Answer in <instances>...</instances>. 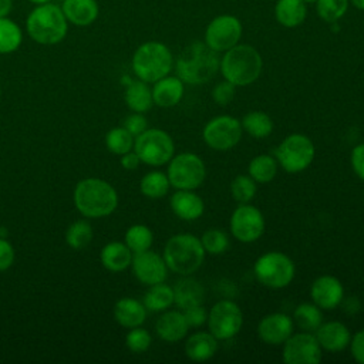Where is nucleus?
I'll return each mask as SVG.
<instances>
[{"label": "nucleus", "instance_id": "obj_1", "mask_svg": "<svg viewBox=\"0 0 364 364\" xmlns=\"http://www.w3.org/2000/svg\"><path fill=\"white\" fill-rule=\"evenodd\" d=\"M220 65L218 51L212 50L200 41H195L185 47L176 58L175 70L183 84L199 85L215 77Z\"/></svg>", "mask_w": 364, "mask_h": 364}, {"label": "nucleus", "instance_id": "obj_2", "mask_svg": "<svg viewBox=\"0 0 364 364\" xmlns=\"http://www.w3.org/2000/svg\"><path fill=\"white\" fill-rule=\"evenodd\" d=\"M74 205L87 218H104L111 215L118 205L115 188L100 178L81 179L74 189Z\"/></svg>", "mask_w": 364, "mask_h": 364}, {"label": "nucleus", "instance_id": "obj_3", "mask_svg": "<svg viewBox=\"0 0 364 364\" xmlns=\"http://www.w3.org/2000/svg\"><path fill=\"white\" fill-rule=\"evenodd\" d=\"M26 28L31 40L43 46L63 41L68 31V21L60 6L54 3L37 4L26 20Z\"/></svg>", "mask_w": 364, "mask_h": 364}, {"label": "nucleus", "instance_id": "obj_4", "mask_svg": "<svg viewBox=\"0 0 364 364\" xmlns=\"http://www.w3.org/2000/svg\"><path fill=\"white\" fill-rule=\"evenodd\" d=\"M262 67V55L255 47L249 44H236L225 51L219 70L226 81L236 87H245L259 78Z\"/></svg>", "mask_w": 364, "mask_h": 364}, {"label": "nucleus", "instance_id": "obj_5", "mask_svg": "<svg viewBox=\"0 0 364 364\" xmlns=\"http://www.w3.org/2000/svg\"><path fill=\"white\" fill-rule=\"evenodd\" d=\"M205 255L199 237L192 233H178L168 239L162 257L168 269L181 276H189L202 266Z\"/></svg>", "mask_w": 364, "mask_h": 364}, {"label": "nucleus", "instance_id": "obj_6", "mask_svg": "<svg viewBox=\"0 0 364 364\" xmlns=\"http://www.w3.org/2000/svg\"><path fill=\"white\" fill-rule=\"evenodd\" d=\"M131 64L138 80L155 82L169 74L173 65V57L165 44L146 41L135 50Z\"/></svg>", "mask_w": 364, "mask_h": 364}, {"label": "nucleus", "instance_id": "obj_7", "mask_svg": "<svg viewBox=\"0 0 364 364\" xmlns=\"http://www.w3.org/2000/svg\"><path fill=\"white\" fill-rule=\"evenodd\" d=\"M134 151L142 164L161 166L168 164L173 156L175 144L171 135L164 129L146 128L142 134L135 136Z\"/></svg>", "mask_w": 364, "mask_h": 364}, {"label": "nucleus", "instance_id": "obj_8", "mask_svg": "<svg viewBox=\"0 0 364 364\" xmlns=\"http://www.w3.org/2000/svg\"><path fill=\"white\" fill-rule=\"evenodd\" d=\"M253 272L263 286L269 289H283L291 283L296 267L287 255L272 250L256 260Z\"/></svg>", "mask_w": 364, "mask_h": 364}, {"label": "nucleus", "instance_id": "obj_9", "mask_svg": "<svg viewBox=\"0 0 364 364\" xmlns=\"http://www.w3.org/2000/svg\"><path fill=\"white\" fill-rule=\"evenodd\" d=\"M168 164L166 176L171 186L176 189L195 191L203 183L206 166L199 155L192 152H181L173 155Z\"/></svg>", "mask_w": 364, "mask_h": 364}, {"label": "nucleus", "instance_id": "obj_10", "mask_svg": "<svg viewBox=\"0 0 364 364\" xmlns=\"http://www.w3.org/2000/svg\"><path fill=\"white\" fill-rule=\"evenodd\" d=\"M313 141L303 134L287 135L276 149V161L289 173H299L307 169L314 159Z\"/></svg>", "mask_w": 364, "mask_h": 364}, {"label": "nucleus", "instance_id": "obj_11", "mask_svg": "<svg viewBox=\"0 0 364 364\" xmlns=\"http://www.w3.org/2000/svg\"><path fill=\"white\" fill-rule=\"evenodd\" d=\"M209 331L218 340L235 337L243 326V313L233 300H219L208 313Z\"/></svg>", "mask_w": 364, "mask_h": 364}, {"label": "nucleus", "instance_id": "obj_12", "mask_svg": "<svg viewBox=\"0 0 364 364\" xmlns=\"http://www.w3.org/2000/svg\"><path fill=\"white\" fill-rule=\"evenodd\" d=\"M243 128L239 119L229 115L212 118L203 127L202 136L206 145L215 151H229L236 146L242 138Z\"/></svg>", "mask_w": 364, "mask_h": 364}, {"label": "nucleus", "instance_id": "obj_13", "mask_svg": "<svg viewBox=\"0 0 364 364\" xmlns=\"http://www.w3.org/2000/svg\"><path fill=\"white\" fill-rule=\"evenodd\" d=\"M263 213L253 205L240 203L230 216V232L235 239L243 243L256 242L264 232Z\"/></svg>", "mask_w": 364, "mask_h": 364}, {"label": "nucleus", "instance_id": "obj_14", "mask_svg": "<svg viewBox=\"0 0 364 364\" xmlns=\"http://www.w3.org/2000/svg\"><path fill=\"white\" fill-rule=\"evenodd\" d=\"M242 37V23L237 17L222 14L215 17L206 27L205 44L220 53L232 48Z\"/></svg>", "mask_w": 364, "mask_h": 364}, {"label": "nucleus", "instance_id": "obj_15", "mask_svg": "<svg viewBox=\"0 0 364 364\" xmlns=\"http://www.w3.org/2000/svg\"><path fill=\"white\" fill-rule=\"evenodd\" d=\"M282 355L287 364H317L321 361L323 348L313 333L301 331L283 343Z\"/></svg>", "mask_w": 364, "mask_h": 364}, {"label": "nucleus", "instance_id": "obj_16", "mask_svg": "<svg viewBox=\"0 0 364 364\" xmlns=\"http://www.w3.org/2000/svg\"><path fill=\"white\" fill-rule=\"evenodd\" d=\"M132 273L144 284L152 286L162 283L166 279L168 266L162 256L152 250H144L132 256Z\"/></svg>", "mask_w": 364, "mask_h": 364}, {"label": "nucleus", "instance_id": "obj_17", "mask_svg": "<svg viewBox=\"0 0 364 364\" xmlns=\"http://www.w3.org/2000/svg\"><path fill=\"white\" fill-rule=\"evenodd\" d=\"M310 297L321 310H333L343 301L344 287L337 277L323 274L311 283Z\"/></svg>", "mask_w": 364, "mask_h": 364}, {"label": "nucleus", "instance_id": "obj_18", "mask_svg": "<svg viewBox=\"0 0 364 364\" xmlns=\"http://www.w3.org/2000/svg\"><path fill=\"white\" fill-rule=\"evenodd\" d=\"M257 334L266 344H283L293 334V318L284 313L266 314L257 324Z\"/></svg>", "mask_w": 364, "mask_h": 364}, {"label": "nucleus", "instance_id": "obj_19", "mask_svg": "<svg viewBox=\"0 0 364 364\" xmlns=\"http://www.w3.org/2000/svg\"><path fill=\"white\" fill-rule=\"evenodd\" d=\"M316 338L323 350L338 353L347 348L351 340V334L346 324L341 321H326L314 331Z\"/></svg>", "mask_w": 364, "mask_h": 364}, {"label": "nucleus", "instance_id": "obj_20", "mask_svg": "<svg viewBox=\"0 0 364 364\" xmlns=\"http://www.w3.org/2000/svg\"><path fill=\"white\" fill-rule=\"evenodd\" d=\"M172 212L182 220H196L205 210L202 198L193 191L178 189L169 200Z\"/></svg>", "mask_w": 364, "mask_h": 364}, {"label": "nucleus", "instance_id": "obj_21", "mask_svg": "<svg viewBox=\"0 0 364 364\" xmlns=\"http://www.w3.org/2000/svg\"><path fill=\"white\" fill-rule=\"evenodd\" d=\"M188 323L183 317L182 310H169L159 316V318L155 323L156 334L161 340L166 343H176L185 338L188 333Z\"/></svg>", "mask_w": 364, "mask_h": 364}, {"label": "nucleus", "instance_id": "obj_22", "mask_svg": "<svg viewBox=\"0 0 364 364\" xmlns=\"http://www.w3.org/2000/svg\"><path fill=\"white\" fill-rule=\"evenodd\" d=\"M183 81L179 77L165 75L154 82L152 100L154 104L162 108L175 107L183 97Z\"/></svg>", "mask_w": 364, "mask_h": 364}, {"label": "nucleus", "instance_id": "obj_23", "mask_svg": "<svg viewBox=\"0 0 364 364\" xmlns=\"http://www.w3.org/2000/svg\"><path fill=\"white\" fill-rule=\"evenodd\" d=\"M61 10L67 21L78 27L92 24L100 13L97 0H64Z\"/></svg>", "mask_w": 364, "mask_h": 364}, {"label": "nucleus", "instance_id": "obj_24", "mask_svg": "<svg viewBox=\"0 0 364 364\" xmlns=\"http://www.w3.org/2000/svg\"><path fill=\"white\" fill-rule=\"evenodd\" d=\"M218 338L210 331H198L185 341V354L193 361H206L218 351Z\"/></svg>", "mask_w": 364, "mask_h": 364}, {"label": "nucleus", "instance_id": "obj_25", "mask_svg": "<svg viewBox=\"0 0 364 364\" xmlns=\"http://www.w3.org/2000/svg\"><path fill=\"white\" fill-rule=\"evenodd\" d=\"M114 317L122 327H138L145 321L146 307L136 299L124 297L115 303Z\"/></svg>", "mask_w": 364, "mask_h": 364}, {"label": "nucleus", "instance_id": "obj_26", "mask_svg": "<svg viewBox=\"0 0 364 364\" xmlns=\"http://www.w3.org/2000/svg\"><path fill=\"white\" fill-rule=\"evenodd\" d=\"M173 289V303L181 309H188L192 306L203 304L205 290L203 286L191 277H183L176 282Z\"/></svg>", "mask_w": 364, "mask_h": 364}, {"label": "nucleus", "instance_id": "obj_27", "mask_svg": "<svg viewBox=\"0 0 364 364\" xmlns=\"http://www.w3.org/2000/svg\"><path fill=\"white\" fill-rule=\"evenodd\" d=\"M101 264L109 272H122L132 262L131 249L122 242H109L107 243L100 253Z\"/></svg>", "mask_w": 364, "mask_h": 364}, {"label": "nucleus", "instance_id": "obj_28", "mask_svg": "<svg viewBox=\"0 0 364 364\" xmlns=\"http://www.w3.org/2000/svg\"><path fill=\"white\" fill-rule=\"evenodd\" d=\"M128 108L134 112H146L152 108V90L148 87V82L142 80L129 81L124 94Z\"/></svg>", "mask_w": 364, "mask_h": 364}, {"label": "nucleus", "instance_id": "obj_29", "mask_svg": "<svg viewBox=\"0 0 364 364\" xmlns=\"http://www.w3.org/2000/svg\"><path fill=\"white\" fill-rule=\"evenodd\" d=\"M307 14L303 0H277L274 17L283 27L293 28L300 26Z\"/></svg>", "mask_w": 364, "mask_h": 364}, {"label": "nucleus", "instance_id": "obj_30", "mask_svg": "<svg viewBox=\"0 0 364 364\" xmlns=\"http://www.w3.org/2000/svg\"><path fill=\"white\" fill-rule=\"evenodd\" d=\"M173 304V289L168 284L156 283L149 286L144 296V306L149 311H165Z\"/></svg>", "mask_w": 364, "mask_h": 364}, {"label": "nucleus", "instance_id": "obj_31", "mask_svg": "<svg viewBox=\"0 0 364 364\" xmlns=\"http://www.w3.org/2000/svg\"><path fill=\"white\" fill-rule=\"evenodd\" d=\"M249 176L256 182V183H267L272 182L277 173V161L276 158L262 154L249 162L247 166Z\"/></svg>", "mask_w": 364, "mask_h": 364}, {"label": "nucleus", "instance_id": "obj_32", "mask_svg": "<svg viewBox=\"0 0 364 364\" xmlns=\"http://www.w3.org/2000/svg\"><path fill=\"white\" fill-rule=\"evenodd\" d=\"M242 128L253 138H266L273 131V121L269 114L264 111H250L247 112L242 121Z\"/></svg>", "mask_w": 364, "mask_h": 364}, {"label": "nucleus", "instance_id": "obj_33", "mask_svg": "<svg viewBox=\"0 0 364 364\" xmlns=\"http://www.w3.org/2000/svg\"><path fill=\"white\" fill-rule=\"evenodd\" d=\"M293 320L301 331L314 333L323 323L321 309L314 303H301L293 313Z\"/></svg>", "mask_w": 364, "mask_h": 364}, {"label": "nucleus", "instance_id": "obj_34", "mask_svg": "<svg viewBox=\"0 0 364 364\" xmlns=\"http://www.w3.org/2000/svg\"><path fill=\"white\" fill-rule=\"evenodd\" d=\"M169 186H171V183H169L166 173H164L161 171L148 172L146 175L142 176V179L139 182V189H141L142 195H145L146 198H151V199L164 198L168 193Z\"/></svg>", "mask_w": 364, "mask_h": 364}, {"label": "nucleus", "instance_id": "obj_35", "mask_svg": "<svg viewBox=\"0 0 364 364\" xmlns=\"http://www.w3.org/2000/svg\"><path fill=\"white\" fill-rule=\"evenodd\" d=\"M23 41V33L17 23L9 17H0V54L16 51Z\"/></svg>", "mask_w": 364, "mask_h": 364}, {"label": "nucleus", "instance_id": "obj_36", "mask_svg": "<svg viewBox=\"0 0 364 364\" xmlns=\"http://www.w3.org/2000/svg\"><path fill=\"white\" fill-rule=\"evenodd\" d=\"M154 242V235L151 229L145 225L136 223L128 228L125 232V245L131 249L132 253H139L151 249Z\"/></svg>", "mask_w": 364, "mask_h": 364}, {"label": "nucleus", "instance_id": "obj_37", "mask_svg": "<svg viewBox=\"0 0 364 364\" xmlns=\"http://www.w3.org/2000/svg\"><path fill=\"white\" fill-rule=\"evenodd\" d=\"M92 240V228L85 220H75L71 223L65 232V242L70 247L81 250L90 245Z\"/></svg>", "mask_w": 364, "mask_h": 364}, {"label": "nucleus", "instance_id": "obj_38", "mask_svg": "<svg viewBox=\"0 0 364 364\" xmlns=\"http://www.w3.org/2000/svg\"><path fill=\"white\" fill-rule=\"evenodd\" d=\"M105 145L109 152L122 155L134 148V136L124 127L112 128L105 135Z\"/></svg>", "mask_w": 364, "mask_h": 364}, {"label": "nucleus", "instance_id": "obj_39", "mask_svg": "<svg viewBox=\"0 0 364 364\" xmlns=\"http://www.w3.org/2000/svg\"><path fill=\"white\" fill-rule=\"evenodd\" d=\"M256 182L249 175H237L230 182V195L237 203H249L256 195Z\"/></svg>", "mask_w": 364, "mask_h": 364}, {"label": "nucleus", "instance_id": "obj_40", "mask_svg": "<svg viewBox=\"0 0 364 364\" xmlns=\"http://www.w3.org/2000/svg\"><path fill=\"white\" fill-rule=\"evenodd\" d=\"M317 14L327 23H336L340 20L348 7V0H317Z\"/></svg>", "mask_w": 364, "mask_h": 364}, {"label": "nucleus", "instance_id": "obj_41", "mask_svg": "<svg viewBox=\"0 0 364 364\" xmlns=\"http://www.w3.org/2000/svg\"><path fill=\"white\" fill-rule=\"evenodd\" d=\"M202 246L206 253L222 255L229 247V237L223 230L208 229L200 237Z\"/></svg>", "mask_w": 364, "mask_h": 364}, {"label": "nucleus", "instance_id": "obj_42", "mask_svg": "<svg viewBox=\"0 0 364 364\" xmlns=\"http://www.w3.org/2000/svg\"><path fill=\"white\" fill-rule=\"evenodd\" d=\"M151 343H152V337L151 334L148 333V330L142 328V327H132L127 337H125V344L127 347L132 351V353H144L146 351L149 347H151Z\"/></svg>", "mask_w": 364, "mask_h": 364}, {"label": "nucleus", "instance_id": "obj_43", "mask_svg": "<svg viewBox=\"0 0 364 364\" xmlns=\"http://www.w3.org/2000/svg\"><path fill=\"white\" fill-rule=\"evenodd\" d=\"M235 91H236V85H233L232 82L225 80L215 85V88L212 90V98L216 104L226 105L233 100Z\"/></svg>", "mask_w": 364, "mask_h": 364}, {"label": "nucleus", "instance_id": "obj_44", "mask_svg": "<svg viewBox=\"0 0 364 364\" xmlns=\"http://www.w3.org/2000/svg\"><path fill=\"white\" fill-rule=\"evenodd\" d=\"M124 128L135 138L148 128V121L142 112H134L125 118Z\"/></svg>", "mask_w": 364, "mask_h": 364}, {"label": "nucleus", "instance_id": "obj_45", "mask_svg": "<svg viewBox=\"0 0 364 364\" xmlns=\"http://www.w3.org/2000/svg\"><path fill=\"white\" fill-rule=\"evenodd\" d=\"M182 313H183V317L189 327H199L208 320V313H206L203 304L183 309Z\"/></svg>", "mask_w": 364, "mask_h": 364}, {"label": "nucleus", "instance_id": "obj_46", "mask_svg": "<svg viewBox=\"0 0 364 364\" xmlns=\"http://www.w3.org/2000/svg\"><path fill=\"white\" fill-rule=\"evenodd\" d=\"M14 262V249L9 240L0 236V272L7 270Z\"/></svg>", "mask_w": 364, "mask_h": 364}, {"label": "nucleus", "instance_id": "obj_47", "mask_svg": "<svg viewBox=\"0 0 364 364\" xmlns=\"http://www.w3.org/2000/svg\"><path fill=\"white\" fill-rule=\"evenodd\" d=\"M351 166L354 173L364 181V142L358 144L351 151Z\"/></svg>", "mask_w": 364, "mask_h": 364}, {"label": "nucleus", "instance_id": "obj_48", "mask_svg": "<svg viewBox=\"0 0 364 364\" xmlns=\"http://www.w3.org/2000/svg\"><path fill=\"white\" fill-rule=\"evenodd\" d=\"M350 351L354 360L360 364H364V330L355 333L350 340Z\"/></svg>", "mask_w": 364, "mask_h": 364}, {"label": "nucleus", "instance_id": "obj_49", "mask_svg": "<svg viewBox=\"0 0 364 364\" xmlns=\"http://www.w3.org/2000/svg\"><path fill=\"white\" fill-rule=\"evenodd\" d=\"M119 162H121V166H122L124 169H127V171H134V169H136V168L139 166L141 159H139V156L136 155L135 151H129V152H125V154L121 155Z\"/></svg>", "mask_w": 364, "mask_h": 364}, {"label": "nucleus", "instance_id": "obj_50", "mask_svg": "<svg viewBox=\"0 0 364 364\" xmlns=\"http://www.w3.org/2000/svg\"><path fill=\"white\" fill-rule=\"evenodd\" d=\"M13 10V0H0V17H7Z\"/></svg>", "mask_w": 364, "mask_h": 364}, {"label": "nucleus", "instance_id": "obj_51", "mask_svg": "<svg viewBox=\"0 0 364 364\" xmlns=\"http://www.w3.org/2000/svg\"><path fill=\"white\" fill-rule=\"evenodd\" d=\"M353 3V6L358 10H364V0H350Z\"/></svg>", "mask_w": 364, "mask_h": 364}, {"label": "nucleus", "instance_id": "obj_52", "mask_svg": "<svg viewBox=\"0 0 364 364\" xmlns=\"http://www.w3.org/2000/svg\"><path fill=\"white\" fill-rule=\"evenodd\" d=\"M28 1H31L33 4H44V3H51L53 0H28Z\"/></svg>", "mask_w": 364, "mask_h": 364}, {"label": "nucleus", "instance_id": "obj_53", "mask_svg": "<svg viewBox=\"0 0 364 364\" xmlns=\"http://www.w3.org/2000/svg\"><path fill=\"white\" fill-rule=\"evenodd\" d=\"M303 1H304V3H316L317 0H303Z\"/></svg>", "mask_w": 364, "mask_h": 364}]
</instances>
